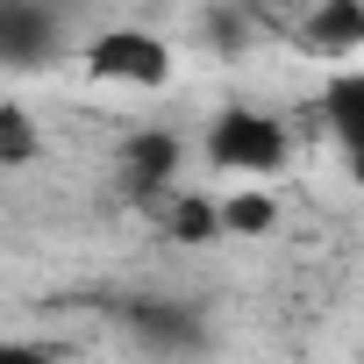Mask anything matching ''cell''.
Returning a JSON list of instances; mask_svg holds the SVG:
<instances>
[{
  "label": "cell",
  "instance_id": "6da1fadb",
  "mask_svg": "<svg viewBox=\"0 0 364 364\" xmlns=\"http://www.w3.org/2000/svg\"><path fill=\"white\" fill-rule=\"evenodd\" d=\"M208 157H215L222 171L272 178V171L293 164V136H286V122L264 114V107H222V114L208 122Z\"/></svg>",
  "mask_w": 364,
  "mask_h": 364
},
{
  "label": "cell",
  "instance_id": "7a4b0ae2",
  "mask_svg": "<svg viewBox=\"0 0 364 364\" xmlns=\"http://www.w3.org/2000/svg\"><path fill=\"white\" fill-rule=\"evenodd\" d=\"M122 328H129V343H136L143 357H164V364H186V357H200V350L215 343L208 314H200L193 300H171V293L129 300V307H122Z\"/></svg>",
  "mask_w": 364,
  "mask_h": 364
},
{
  "label": "cell",
  "instance_id": "3957f363",
  "mask_svg": "<svg viewBox=\"0 0 364 364\" xmlns=\"http://www.w3.org/2000/svg\"><path fill=\"white\" fill-rule=\"evenodd\" d=\"M86 72L114 79V86H164L171 79V43H157L150 29H107L86 43Z\"/></svg>",
  "mask_w": 364,
  "mask_h": 364
},
{
  "label": "cell",
  "instance_id": "277c9868",
  "mask_svg": "<svg viewBox=\"0 0 364 364\" xmlns=\"http://www.w3.org/2000/svg\"><path fill=\"white\" fill-rule=\"evenodd\" d=\"M58 36H65V22H58L50 0H0V65H8V72L50 65Z\"/></svg>",
  "mask_w": 364,
  "mask_h": 364
},
{
  "label": "cell",
  "instance_id": "5b68a950",
  "mask_svg": "<svg viewBox=\"0 0 364 364\" xmlns=\"http://www.w3.org/2000/svg\"><path fill=\"white\" fill-rule=\"evenodd\" d=\"M178 157H186V143H178L171 129H136L129 143H122V164H114V178H122V193L129 200H157L171 178H178Z\"/></svg>",
  "mask_w": 364,
  "mask_h": 364
},
{
  "label": "cell",
  "instance_id": "8992f818",
  "mask_svg": "<svg viewBox=\"0 0 364 364\" xmlns=\"http://www.w3.org/2000/svg\"><path fill=\"white\" fill-rule=\"evenodd\" d=\"M300 50L307 58H350L364 50V0H321L300 22Z\"/></svg>",
  "mask_w": 364,
  "mask_h": 364
},
{
  "label": "cell",
  "instance_id": "52a82bcc",
  "mask_svg": "<svg viewBox=\"0 0 364 364\" xmlns=\"http://www.w3.org/2000/svg\"><path fill=\"white\" fill-rule=\"evenodd\" d=\"M43 157V129L22 100H0V171H22Z\"/></svg>",
  "mask_w": 364,
  "mask_h": 364
},
{
  "label": "cell",
  "instance_id": "ba28073f",
  "mask_svg": "<svg viewBox=\"0 0 364 364\" xmlns=\"http://www.w3.org/2000/svg\"><path fill=\"white\" fill-rule=\"evenodd\" d=\"M321 114H328V129L343 136V150H350V143H364V72L336 79V86L321 93Z\"/></svg>",
  "mask_w": 364,
  "mask_h": 364
},
{
  "label": "cell",
  "instance_id": "9c48e42d",
  "mask_svg": "<svg viewBox=\"0 0 364 364\" xmlns=\"http://www.w3.org/2000/svg\"><path fill=\"white\" fill-rule=\"evenodd\" d=\"M272 222H279V200H272V193H236V200H222V229H229V236H272Z\"/></svg>",
  "mask_w": 364,
  "mask_h": 364
},
{
  "label": "cell",
  "instance_id": "30bf717a",
  "mask_svg": "<svg viewBox=\"0 0 364 364\" xmlns=\"http://www.w3.org/2000/svg\"><path fill=\"white\" fill-rule=\"evenodd\" d=\"M164 229H171L178 243H215V236H222V208H215V200H178Z\"/></svg>",
  "mask_w": 364,
  "mask_h": 364
},
{
  "label": "cell",
  "instance_id": "8fae6325",
  "mask_svg": "<svg viewBox=\"0 0 364 364\" xmlns=\"http://www.w3.org/2000/svg\"><path fill=\"white\" fill-rule=\"evenodd\" d=\"M0 364H58V350H43V343H0Z\"/></svg>",
  "mask_w": 364,
  "mask_h": 364
},
{
  "label": "cell",
  "instance_id": "7c38bea8",
  "mask_svg": "<svg viewBox=\"0 0 364 364\" xmlns=\"http://www.w3.org/2000/svg\"><path fill=\"white\" fill-rule=\"evenodd\" d=\"M350 178L364 186V143H350Z\"/></svg>",
  "mask_w": 364,
  "mask_h": 364
}]
</instances>
